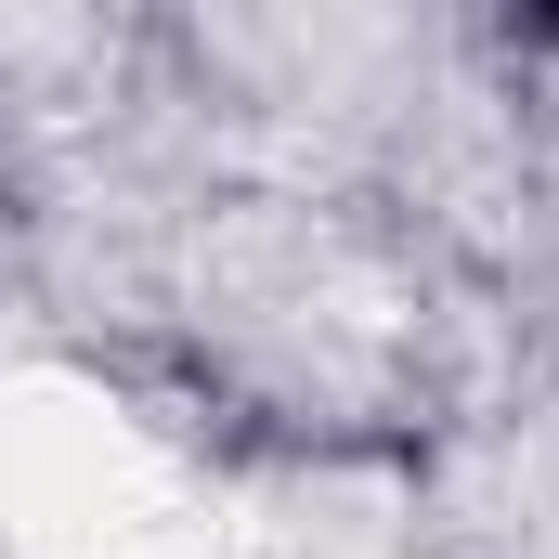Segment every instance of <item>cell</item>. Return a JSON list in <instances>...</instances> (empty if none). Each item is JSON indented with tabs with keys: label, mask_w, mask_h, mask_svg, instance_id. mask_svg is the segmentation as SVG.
<instances>
[{
	"label": "cell",
	"mask_w": 559,
	"mask_h": 559,
	"mask_svg": "<svg viewBox=\"0 0 559 559\" xmlns=\"http://www.w3.org/2000/svg\"><path fill=\"white\" fill-rule=\"evenodd\" d=\"M0 559H235V495L156 429L66 378H0Z\"/></svg>",
	"instance_id": "1"
}]
</instances>
